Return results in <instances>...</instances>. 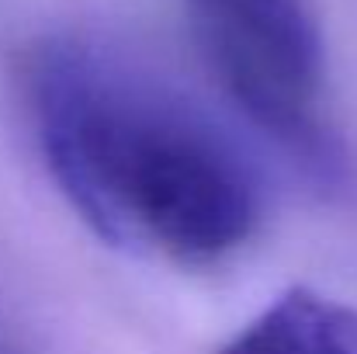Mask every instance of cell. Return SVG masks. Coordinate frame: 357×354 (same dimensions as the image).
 Instances as JSON below:
<instances>
[{
	"mask_svg": "<svg viewBox=\"0 0 357 354\" xmlns=\"http://www.w3.org/2000/svg\"><path fill=\"white\" fill-rule=\"evenodd\" d=\"M24 91L56 188L108 246L208 267L257 236L260 167L177 87L80 38H45Z\"/></svg>",
	"mask_w": 357,
	"mask_h": 354,
	"instance_id": "6da1fadb",
	"label": "cell"
},
{
	"mask_svg": "<svg viewBox=\"0 0 357 354\" xmlns=\"http://www.w3.org/2000/svg\"><path fill=\"white\" fill-rule=\"evenodd\" d=\"M198 38L226 94L260 132L330 170L333 135L323 125V35L309 0H188Z\"/></svg>",
	"mask_w": 357,
	"mask_h": 354,
	"instance_id": "7a4b0ae2",
	"label": "cell"
},
{
	"mask_svg": "<svg viewBox=\"0 0 357 354\" xmlns=\"http://www.w3.org/2000/svg\"><path fill=\"white\" fill-rule=\"evenodd\" d=\"M215 354H357V306L291 285Z\"/></svg>",
	"mask_w": 357,
	"mask_h": 354,
	"instance_id": "3957f363",
	"label": "cell"
},
{
	"mask_svg": "<svg viewBox=\"0 0 357 354\" xmlns=\"http://www.w3.org/2000/svg\"><path fill=\"white\" fill-rule=\"evenodd\" d=\"M0 354H24L21 348H14L10 341H0Z\"/></svg>",
	"mask_w": 357,
	"mask_h": 354,
	"instance_id": "277c9868",
	"label": "cell"
}]
</instances>
